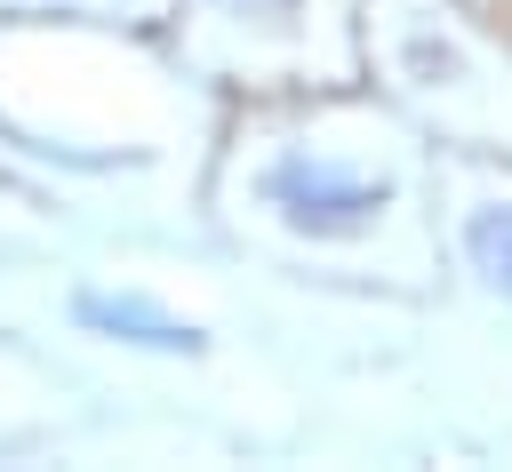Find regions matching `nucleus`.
I'll return each instance as SVG.
<instances>
[{
	"label": "nucleus",
	"mask_w": 512,
	"mask_h": 472,
	"mask_svg": "<svg viewBox=\"0 0 512 472\" xmlns=\"http://www.w3.org/2000/svg\"><path fill=\"white\" fill-rule=\"evenodd\" d=\"M264 200H272V216H280L288 232H304V240H344V232H368V224L392 208V184L368 176V168H344V160H328V152H288V160H272Z\"/></svg>",
	"instance_id": "nucleus-1"
},
{
	"label": "nucleus",
	"mask_w": 512,
	"mask_h": 472,
	"mask_svg": "<svg viewBox=\"0 0 512 472\" xmlns=\"http://www.w3.org/2000/svg\"><path fill=\"white\" fill-rule=\"evenodd\" d=\"M80 320L104 328V336H120V344H152V352H192V344H200L192 320H176V312H160V304H144V296H88Z\"/></svg>",
	"instance_id": "nucleus-2"
},
{
	"label": "nucleus",
	"mask_w": 512,
	"mask_h": 472,
	"mask_svg": "<svg viewBox=\"0 0 512 472\" xmlns=\"http://www.w3.org/2000/svg\"><path fill=\"white\" fill-rule=\"evenodd\" d=\"M464 256L496 296H512V200H480L464 216Z\"/></svg>",
	"instance_id": "nucleus-3"
}]
</instances>
